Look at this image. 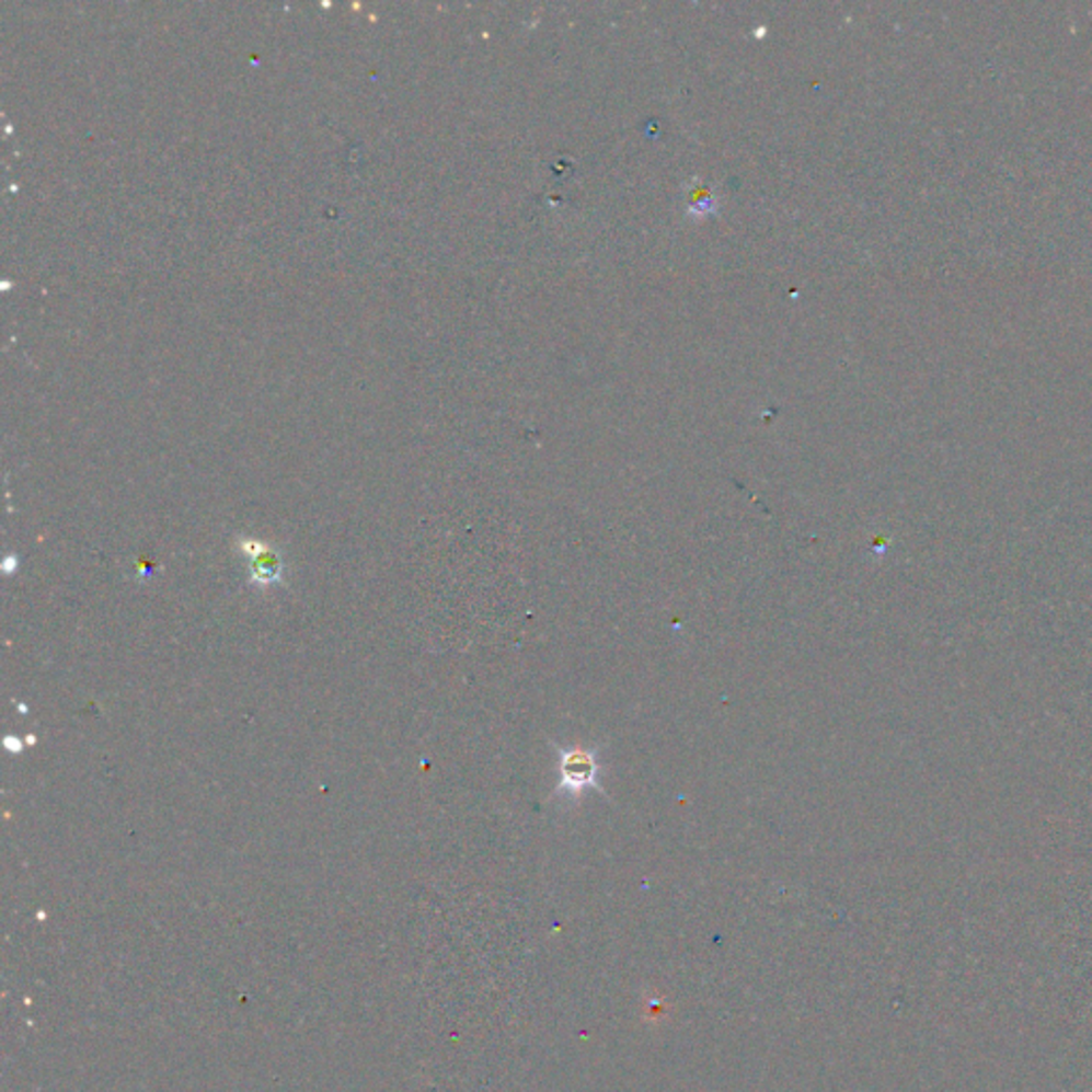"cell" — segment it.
<instances>
[{"label": "cell", "instance_id": "obj_1", "mask_svg": "<svg viewBox=\"0 0 1092 1092\" xmlns=\"http://www.w3.org/2000/svg\"><path fill=\"white\" fill-rule=\"evenodd\" d=\"M243 555L250 560V583L258 587L280 585L284 576L283 558L256 538L242 540Z\"/></svg>", "mask_w": 1092, "mask_h": 1092}, {"label": "cell", "instance_id": "obj_2", "mask_svg": "<svg viewBox=\"0 0 1092 1092\" xmlns=\"http://www.w3.org/2000/svg\"><path fill=\"white\" fill-rule=\"evenodd\" d=\"M596 762L587 751H570L562 760V781L567 790H581L596 779Z\"/></svg>", "mask_w": 1092, "mask_h": 1092}]
</instances>
